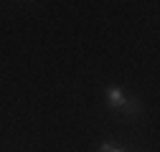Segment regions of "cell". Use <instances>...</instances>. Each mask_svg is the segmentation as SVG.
Masks as SVG:
<instances>
[{"instance_id": "cell-2", "label": "cell", "mask_w": 160, "mask_h": 152, "mask_svg": "<svg viewBox=\"0 0 160 152\" xmlns=\"http://www.w3.org/2000/svg\"><path fill=\"white\" fill-rule=\"evenodd\" d=\"M125 114V117H137L140 112H142V102H140L137 97H127L125 99V104H122V109H119Z\"/></svg>"}, {"instance_id": "cell-1", "label": "cell", "mask_w": 160, "mask_h": 152, "mask_svg": "<svg viewBox=\"0 0 160 152\" xmlns=\"http://www.w3.org/2000/svg\"><path fill=\"white\" fill-rule=\"evenodd\" d=\"M125 99H127V94H125L122 89H119L117 84L107 86V104H109V109L119 112V109H122V104H125Z\"/></svg>"}, {"instance_id": "cell-3", "label": "cell", "mask_w": 160, "mask_h": 152, "mask_svg": "<svg viewBox=\"0 0 160 152\" xmlns=\"http://www.w3.org/2000/svg\"><path fill=\"white\" fill-rule=\"evenodd\" d=\"M99 152H127V150L114 145V142H102V145H99Z\"/></svg>"}]
</instances>
